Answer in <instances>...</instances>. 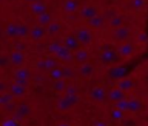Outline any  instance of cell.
<instances>
[{
    "mask_svg": "<svg viewBox=\"0 0 148 126\" xmlns=\"http://www.w3.org/2000/svg\"><path fill=\"white\" fill-rule=\"evenodd\" d=\"M80 102V96L79 95H64L60 97L57 102V109L59 111H68L72 108H74L77 103Z\"/></svg>",
    "mask_w": 148,
    "mask_h": 126,
    "instance_id": "cell-1",
    "label": "cell"
},
{
    "mask_svg": "<svg viewBox=\"0 0 148 126\" xmlns=\"http://www.w3.org/2000/svg\"><path fill=\"white\" fill-rule=\"evenodd\" d=\"M90 30H91V29H90L89 27H88V28H86V27H80V28L76 29L75 36H76V38L79 39L81 46H83V47L90 45L91 42H92V34H91Z\"/></svg>",
    "mask_w": 148,
    "mask_h": 126,
    "instance_id": "cell-2",
    "label": "cell"
},
{
    "mask_svg": "<svg viewBox=\"0 0 148 126\" xmlns=\"http://www.w3.org/2000/svg\"><path fill=\"white\" fill-rule=\"evenodd\" d=\"M119 54L117 53L116 50H111V49H108V50H103L99 54V61L104 65H108V66H113L118 60H119Z\"/></svg>",
    "mask_w": 148,
    "mask_h": 126,
    "instance_id": "cell-3",
    "label": "cell"
},
{
    "mask_svg": "<svg viewBox=\"0 0 148 126\" xmlns=\"http://www.w3.org/2000/svg\"><path fill=\"white\" fill-rule=\"evenodd\" d=\"M130 36H131V28L125 24L119 28L113 29V32H112V38L117 43H123V42L128 40Z\"/></svg>",
    "mask_w": 148,
    "mask_h": 126,
    "instance_id": "cell-4",
    "label": "cell"
},
{
    "mask_svg": "<svg viewBox=\"0 0 148 126\" xmlns=\"http://www.w3.org/2000/svg\"><path fill=\"white\" fill-rule=\"evenodd\" d=\"M116 51H117V53L119 54L120 58H128V57H131L134 53L135 47H134L133 43L126 40V42L119 43V45L117 46Z\"/></svg>",
    "mask_w": 148,
    "mask_h": 126,
    "instance_id": "cell-5",
    "label": "cell"
},
{
    "mask_svg": "<svg viewBox=\"0 0 148 126\" xmlns=\"http://www.w3.org/2000/svg\"><path fill=\"white\" fill-rule=\"evenodd\" d=\"M30 112H31L30 104H28L25 102H22V103H20L17 105V108H16V110L14 112V118L16 120H18V121H22L30 114Z\"/></svg>",
    "mask_w": 148,
    "mask_h": 126,
    "instance_id": "cell-6",
    "label": "cell"
},
{
    "mask_svg": "<svg viewBox=\"0 0 148 126\" xmlns=\"http://www.w3.org/2000/svg\"><path fill=\"white\" fill-rule=\"evenodd\" d=\"M46 35H47V34H46V28L43 27V25H40V24H38V23L35 24V25H32V27L30 28L29 37H30V39L34 40V42H39V40H42Z\"/></svg>",
    "mask_w": 148,
    "mask_h": 126,
    "instance_id": "cell-7",
    "label": "cell"
},
{
    "mask_svg": "<svg viewBox=\"0 0 148 126\" xmlns=\"http://www.w3.org/2000/svg\"><path fill=\"white\" fill-rule=\"evenodd\" d=\"M98 14H99L98 13V8L95 5H86L82 8H80V10H79L80 17L83 18V20H86V21L92 18L94 16H96Z\"/></svg>",
    "mask_w": 148,
    "mask_h": 126,
    "instance_id": "cell-8",
    "label": "cell"
},
{
    "mask_svg": "<svg viewBox=\"0 0 148 126\" xmlns=\"http://www.w3.org/2000/svg\"><path fill=\"white\" fill-rule=\"evenodd\" d=\"M106 97H108V92L101 86H96L91 88V90L89 91V98L94 102H103Z\"/></svg>",
    "mask_w": 148,
    "mask_h": 126,
    "instance_id": "cell-9",
    "label": "cell"
},
{
    "mask_svg": "<svg viewBox=\"0 0 148 126\" xmlns=\"http://www.w3.org/2000/svg\"><path fill=\"white\" fill-rule=\"evenodd\" d=\"M9 60H10V64L13 65V66H15V67H21V66H23L24 65V62H25V55H24V53L22 52V51H20V50H13L9 54Z\"/></svg>",
    "mask_w": 148,
    "mask_h": 126,
    "instance_id": "cell-10",
    "label": "cell"
},
{
    "mask_svg": "<svg viewBox=\"0 0 148 126\" xmlns=\"http://www.w3.org/2000/svg\"><path fill=\"white\" fill-rule=\"evenodd\" d=\"M73 55H74V61L77 65H82V64L89 61V58H90L89 51L87 49H84L83 46H81L80 49H77L76 51H74L73 52Z\"/></svg>",
    "mask_w": 148,
    "mask_h": 126,
    "instance_id": "cell-11",
    "label": "cell"
},
{
    "mask_svg": "<svg viewBox=\"0 0 148 126\" xmlns=\"http://www.w3.org/2000/svg\"><path fill=\"white\" fill-rule=\"evenodd\" d=\"M62 10L66 14H74L80 10V2L79 0H64L62 2Z\"/></svg>",
    "mask_w": 148,
    "mask_h": 126,
    "instance_id": "cell-12",
    "label": "cell"
},
{
    "mask_svg": "<svg viewBox=\"0 0 148 126\" xmlns=\"http://www.w3.org/2000/svg\"><path fill=\"white\" fill-rule=\"evenodd\" d=\"M30 12H31L32 15H35L37 17V16H39V15L49 12L47 10V5L43 0L37 1V2H34V3L30 5Z\"/></svg>",
    "mask_w": 148,
    "mask_h": 126,
    "instance_id": "cell-13",
    "label": "cell"
},
{
    "mask_svg": "<svg viewBox=\"0 0 148 126\" xmlns=\"http://www.w3.org/2000/svg\"><path fill=\"white\" fill-rule=\"evenodd\" d=\"M62 44L66 47H68L69 50H72L73 52L81 47V44H80V42H79V39L76 38L75 35H68V36H66L64 38V40H62Z\"/></svg>",
    "mask_w": 148,
    "mask_h": 126,
    "instance_id": "cell-14",
    "label": "cell"
},
{
    "mask_svg": "<svg viewBox=\"0 0 148 126\" xmlns=\"http://www.w3.org/2000/svg\"><path fill=\"white\" fill-rule=\"evenodd\" d=\"M94 71H95V67L90 61H87L82 65H79V68H77L79 75L82 77H90L94 74Z\"/></svg>",
    "mask_w": 148,
    "mask_h": 126,
    "instance_id": "cell-15",
    "label": "cell"
},
{
    "mask_svg": "<svg viewBox=\"0 0 148 126\" xmlns=\"http://www.w3.org/2000/svg\"><path fill=\"white\" fill-rule=\"evenodd\" d=\"M125 74H126V68L123 66H112L108 72L109 77L114 79V80H119V79L124 77Z\"/></svg>",
    "mask_w": 148,
    "mask_h": 126,
    "instance_id": "cell-16",
    "label": "cell"
},
{
    "mask_svg": "<svg viewBox=\"0 0 148 126\" xmlns=\"http://www.w3.org/2000/svg\"><path fill=\"white\" fill-rule=\"evenodd\" d=\"M12 95L15 97V98H22L25 96L27 94V87H23V86H20L15 82H13L10 86H9V89H8Z\"/></svg>",
    "mask_w": 148,
    "mask_h": 126,
    "instance_id": "cell-17",
    "label": "cell"
},
{
    "mask_svg": "<svg viewBox=\"0 0 148 126\" xmlns=\"http://www.w3.org/2000/svg\"><path fill=\"white\" fill-rule=\"evenodd\" d=\"M13 77H17V79H27V80H30L32 77L31 75V71L27 67H16L13 72Z\"/></svg>",
    "mask_w": 148,
    "mask_h": 126,
    "instance_id": "cell-18",
    "label": "cell"
},
{
    "mask_svg": "<svg viewBox=\"0 0 148 126\" xmlns=\"http://www.w3.org/2000/svg\"><path fill=\"white\" fill-rule=\"evenodd\" d=\"M125 20H126L125 15H124V14H119V13H118L116 16H113L112 18H110V20L108 21V25L113 30V29H116V28H119V27L124 25Z\"/></svg>",
    "mask_w": 148,
    "mask_h": 126,
    "instance_id": "cell-19",
    "label": "cell"
},
{
    "mask_svg": "<svg viewBox=\"0 0 148 126\" xmlns=\"http://www.w3.org/2000/svg\"><path fill=\"white\" fill-rule=\"evenodd\" d=\"M108 98H109L111 102L116 103V102H118V101L125 98V91L121 90L120 88L116 87V88L111 89V90L108 92Z\"/></svg>",
    "mask_w": 148,
    "mask_h": 126,
    "instance_id": "cell-20",
    "label": "cell"
},
{
    "mask_svg": "<svg viewBox=\"0 0 148 126\" xmlns=\"http://www.w3.org/2000/svg\"><path fill=\"white\" fill-rule=\"evenodd\" d=\"M105 21H106V20L104 18V16L98 14V15L94 16L92 18L88 20V21H87V24H88V27H89L90 29H99L101 27H103V24H104Z\"/></svg>",
    "mask_w": 148,
    "mask_h": 126,
    "instance_id": "cell-21",
    "label": "cell"
},
{
    "mask_svg": "<svg viewBox=\"0 0 148 126\" xmlns=\"http://www.w3.org/2000/svg\"><path fill=\"white\" fill-rule=\"evenodd\" d=\"M116 86H117L118 88H120L121 90L127 91V90H131V89L133 88L134 83H133V80H132L131 77H125V76H124V77L117 80Z\"/></svg>",
    "mask_w": 148,
    "mask_h": 126,
    "instance_id": "cell-22",
    "label": "cell"
},
{
    "mask_svg": "<svg viewBox=\"0 0 148 126\" xmlns=\"http://www.w3.org/2000/svg\"><path fill=\"white\" fill-rule=\"evenodd\" d=\"M61 29H62L61 23H60L59 21H53V22H51V23L46 27V34H47L49 36L53 37V36L58 35V34L61 31Z\"/></svg>",
    "mask_w": 148,
    "mask_h": 126,
    "instance_id": "cell-23",
    "label": "cell"
},
{
    "mask_svg": "<svg viewBox=\"0 0 148 126\" xmlns=\"http://www.w3.org/2000/svg\"><path fill=\"white\" fill-rule=\"evenodd\" d=\"M68 86V81L66 79H60V80H56L52 83V90L54 92H65L66 88Z\"/></svg>",
    "mask_w": 148,
    "mask_h": 126,
    "instance_id": "cell-24",
    "label": "cell"
},
{
    "mask_svg": "<svg viewBox=\"0 0 148 126\" xmlns=\"http://www.w3.org/2000/svg\"><path fill=\"white\" fill-rule=\"evenodd\" d=\"M36 18H37V23L40 24V25H43V27H45V28H46L51 22L54 21V20H53V16H52V14H51L50 12H46V13H44V14L37 16Z\"/></svg>",
    "mask_w": 148,
    "mask_h": 126,
    "instance_id": "cell-25",
    "label": "cell"
},
{
    "mask_svg": "<svg viewBox=\"0 0 148 126\" xmlns=\"http://www.w3.org/2000/svg\"><path fill=\"white\" fill-rule=\"evenodd\" d=\"M5 35L9 38H17V23H14V22H10L8 23L5 29Z\"/></svg>",
    "mask_w": 148,
    "mask_h": 126,
    "instance_id": "cell-26",
    "label": "cell"
},
{
    "mask_svg": "<svg viewBox=\"0 0 148 126\" xmlns=\"http://www.w3.org/2000/svg\"><path fill=\"white\" fill-rule=\"evenodd\" d=\"M142 109V102L139 98H131L128 99V109L127 112H138Z\"/></svg>",
    "mask_w": 148,
    "mask_h": 126,
    "instance_id": "cell-27",
    "label": "cell"
},
{
    "mask_svg": "<svg viewBox=\"0 0 148 126\" xmlns=\"http://www.w3.org/2000/svg\"><path fill=\"white\" fill-rule=\"evenodd\" d=\"M61 68H62V73H64V79H66V80H73L75 77L76 73H79L73 68V65H64V66H61Z\"/></svg>",
    "mask_w": 148,
    "mask_h": 126,
    "instance_id": "cell-28",
    "label": "cell"
},
{
    "mask_svg": "<svg viewBox=\"0 0 148 126\" xmlns=\"http://www.w3.org/2000/svg\"><path fill=\"white\" fill-rule=\"evenodd\" d=\"M146 5V0H128L126 2V8L130 10H139Z\"/></svg>",
    "mask_w": 148,
    "mask_h": 126,
    "instance_id": "cell-29",
    "label": "cell"
},
{
    "mask_svg": "<svg viewBox=\"0 0 148 126\" xmlns=\"http://www.w3.org/2000/svg\"><path fill=\"white\" fill-rule=\"evenodd\" d=\"M30 34V27L25 23H17V38H25Z\"/></svg>",
    "mask_w": 148,
    "mask_h": 126,
    "instance_id": "cell-30",
    "label": "cell"
},
{
    "mask_svg": "<svg viewBox=\"0 0 148 126\" xmlns=\"http://www.w3.org/2000/svg\"><path fill=\"white\" fill-rule=\"evenodd\" d=\"M45 59H46V64H47V69H49V72L52 71V69H54V68H57V67H60L61 61H60L58 58H56L53 54H51L50 57H47V58H45ZM49 72H47V73H49Z\"/></svg>",
    "mask_w": 148,
    "mask_h": 126,
    "instance_id": "cell-31",
    "label": "cell"
},
{
    "mask_svg": "<svg viewBox=\"0 0 148 126\" xmlns=\"http://www.w3.org/2000/svg\"><path fill=\"white\" fill-rule=\"evenodd\" d=\"M14 96L12 95V92L8 90V91H5V92H1V95H0V105L1 106H5V105H7L8 103H10V102H13L14 101Z\"/></svg>",
    "mask_w": 148,
    "mask_h": 126,
    "instance_id": "cell-32",
    "label": "cell"
},
{
    "mask_svg": "<svg viewBox=\"0 0 148 126\" xmlns=\"http://www.w3.org/2000/svg\"><path fill=\"white\" fill-rule=\"evenodd\" d=\"M49 75H50V77H51L53 81L64 79V73H62L61 66H60V67H57V68H54V69H52V71H50V72H49Z\"/></svg>",
    "mask_w": 148,
    "mask_h": 126,
    "instance_id": "cell-33",
    "label": "cell"
},
{
    "mask_svg": "<svg viewBox=\"0 0 148 126\" xmlns=\"http://www.w3.org/2000/svg\"><path fill=\"white\" fill-rule=\"evenodd\" d=\"M62 46V43H60L59 40H53V42H51L49 45H47V51L51 53V54H56L57 53V51L60 49Z\"/></svg>",
    "mask_w": 148,
    "mask_h": 126,
    "instance_id": "cell-34",
    "label": "cell"
},
{
    "mask_svg": "<svg viewBox=\"0 0 148 126\" xmlns=\"http://www.w3.org/2000/svg\"><path fill=\"white\" fill-rule=\"evenodd\" d=\"M110 117H111L112 120L119 121V120H121V119L124 118V111H123V110H119V109H117V108H114L113 110H111Z\"/></svg>",
    "mask_w": 148,
    "mask_h": 126,
    "instance_id": "cell-35",
    "label": "cell"
},
{
    "mask_svg": "<svg viewBox=\"0 0 148 126\" xmlns=\"http://www.w3.org/2000/svg\"><path fill=\"white\" fill-rule=\"evenodd\" d=\"M35 67L37 68V71H39V72H42V73L49 72V69H47V64H46V59H39L38 61H36Z\"/></svg>",
    "mask_w": 148,
    "mask_h": 126,
    "instance_id": "cell-36",
    "label": "cell"
},
{
    "mask_svg": "<svg viewBox=\"0 0 148 126\" xmlns=\"http://www.w3.org/2000/svg\"><path fill=\"white\" fill-rule=\"evenodd\" d=\"M114 108H117V109L123 110L124 112H126V111H127V109H128V99L123 98V99H120V101L116 102V103H114Z\"/></svg>",
    "mask_w": 148,
    "mask_h": 126,
    "instance_id": "cell-37",
    "label": "cell"
},
{
    "mask_svg": "<svg viewBox=\"0 0 148 126\" xmlns=\"http://www.w3.org/2000/svg\"><path fill=\"white\" fill-rule=\"evenodd\" d=\"M66 95H79V88L76 84L74 83H68L66 90H65Z\"/></svg>",
    "mask_w": 148,
    "mask_h": 126,
    "instance_id": "cell-38",
    "label": "cell"
},
{
    "mask_svg": "<svg viewBox=\"0 0 148 126\" xmlns=\"http://www.w3.org/2000/svg\"><path fill=\"white\" fill-rule=\"evenodd\" d=\"M117 14H118V13L116 12V9H114V8H109V9L104 13V15H103V16H104V18H105V20H106V22H108L110 18H112V17H113V16H116Z\"/></svg>",
    "mask_w": 148,
    "mask_h": 126,
    "instance_id": "cell-39",
    "label": "cell"
},
{
    "mask_svg": "<svg viewBox=\"0 0 148 126\" xmlns=\"http://www.w3.org/2000/svg\"><path fill=\"white\" fill-rule=\"evenodd\" d=\"M13 82L20 84V86H23V87H29L30 86V80H27V79H17V77H13Z\"/></svg>",
    "mask_w": 148,
    "mask_h": 126,
    "instance_id": "cell-40",
    "label": "cell"
},
{
    "mask_svg": "<svg viewBox=\"0 0 148 126\" xmlns=\"http://www.w3.org/2000/svg\"><path fill=\"white\" fill-rule=\"evenodd\" d=\"M3 109H5V111H7V112H15V110H16V108H17V104L15 103V101H13V102H10V103H8L7 105H5V106H2Z\"/></svg>",
    "mask_w": 148,
    "mask_h": 126,
    "instance_id": "cell-41",
    "label": "cell"
},
{
    "mask_svg": "<svg viewBox=\"0 0 148 126\" xmlns=\"http://www.w3.org/2000/svg\"><path fill=\"white\" fill-rule=\"evenodd\" d=\"M18 120H16L14 117L12 118V119H8V120H6V121H3L2 123V126H17L18 125Z\"/></svg>",
    "mask_w": 148,
    "mask_h": 126,
    "instance_id": "cell-42",
    "label": "cell"
},
{
    "mask_svg": "<svg viewBox=\"0 0 148 126\" xmlns=\"http://www.w3.org/2000/svg\"><path fill=\"white\" fill-rule=\"evenodd\" d=\"M9 62H10L9 55L8 57L7 55H1V58H0V65H1V67H6L7 65H9Z\"/></svg>",
    "mask_w": 148,
    "mask_h": 126,
    "instance_id": "cell-43",
    "label": "cell"
},
{
    "mask_svg": "<svg viewBox=\"0 0 148 126\" xmlns=\"http://www.w3.org/2000/svg\"><path fill=\"white\" fill-rule=\"evenodd\" d=\"M138 40H139L140 43H147V42H148V36H147V34H146V32H140V34L138 35Z\"/></svg>",
    "mask_w": 148,
    "mask_h": 126,
    "instance_id": "cell-44",
    "label": "cell"
},
{
    "mask_svg": "<svg viewBox=\"0 0 148 126\" xmlns=\"http://www.w3.org/2000/svg\"><path fill=\"white\" fill-rule=\"evenodd\" d=\"M14 49L20 50V51H23V50L25 49V43H23V42H22V38H20V39H18V42H16V43H15V47H14Z\"/></svg>",
    "mask_w": 148,
    "mask_h": 126,
    "instance_id": "cell-45",
    "label": "cell"
},
{
    "mask_svg": "<svg viewBox=\"0 0 148 126\" xmlns=\"http://www.w3.org/2000/svg\"><path fill=\"white\" fill-rule=\"evenodd\" d=\"M92 126H108V124H106V121H104V120H96Z\"/></svg>",
    "mask_w": 148,
    "mask_h": 126,
    "instance_id": "cell-46",
    "label": "cell"
},
{
    "mask_svg": "<svg viewBox=\"0 0 148 126\" xmlns=\"http://www.w3.org/2000/svg\"><path fill=\"white\" fill-rule=\"evenodd\" d=\"M57 126H72V125L68 124V123H59Z\"/></svg>",
    "mask_w": 148,
    "mask_h": 126,
    "instance_id": "cell-47",
    "label": "cell"
},
{
    "mask_svg": "<svg viewBox=\"0 0 148 126\" xmlns=\"http://www.w3.org/2000/svg\"><path fill=\"white\" fill-rule=\"evenodd\" d=\"M25 2H28V3H34V2H37V1H40V0H24Z\"/></svg>",
    "mask_w": 148,
    "mask_h": 126,
    "instance_id": "cell-48",
    "label": "cell"
},
{
    "mask_svg": "<svg viewBox=\"0 0 148 126\" xmlns=\"http://www.w3.org/2000/svg\"><path fill=\"white\" fill-rule=\"evenodd\" d=\"M12 1H14V0H12Z\"/></svg>",
    "mask_w": 148,
    "mask_h": 126,
    "instance_id": "cell-49",
    "label": "cell"
}]
</instances>
